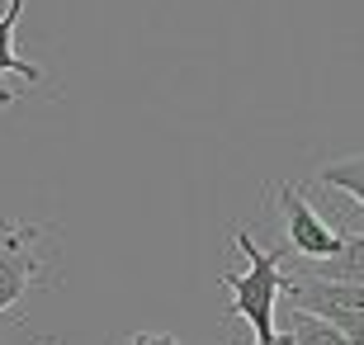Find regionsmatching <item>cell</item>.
<instances>
[{
    "instance_id": "6da1fadb",
    "label": "cell",
    "mask_w": 364,
    "mask_h": 345,
    "mask_svg": "<svg viewBox=\"0 0 364 345\" xmlns=\"http://www.w3.org/2000/svg\"><path fill=\"white\" fill-rule=\"evenodd\" d=\"M232 246L246 255V275H223L218 284H228L232 303H228V317H246L251 322V331H256V341H270L279 327H274V303H279L284 293V255H289V246H274V251H260L256 241H251V232L246 227H237L232 232Z\"/></svg>"
},
{
    "instance_id": "7a4b0ae2",
    "label": "cell",
    "mask_w": 364,
    "mask_h": 345,
    "mask_svg": "<svg viewBox=\"0 0 364 345\" xmlns=\"http://www.w3.org/2000/svg\"><path fill=\"white\" fill-rule=\"evenodd\" d=\"M279 218H284V246L298 260H331L346 246V237L312 208L298 185H279Z\"/></svg>"
},
{
    "instance_id": "3957f363",
    "label": "cell",
    "mask_w": 364,
    "mask_h": 345,
    "mask_svg": "<svg viewBox=\"0 0 364 345\" xmlns=\"http://www.w3.org/2000/svg\"><path fill=\"white\" fill-rule=\"evenodd\" d=\"M43 237L38 223H5L0 218V312L19 303L33 284H38L43 265L33 255V241Z\"/></svg>"
},
{
    "instance_id": "277c9868",
    "label": "cell",
    "mask_w": 364,
    "mask_h": 345,
    "mask_svg": "<svg viewBox=\"0 0 364 345\" xmlns=\"http://www.w3.org/2000/svg\"><path fill=\"white\" fill-rule=\"evenodd\" d=\"M19 14H24V0H10L5 14H0V109L14 105L5 76H24L28 85H38V80H43V67H33V62H24V57L14 53V24H19Z\"/></svg>"
},
{
    "instance_id": "5b68a950",
    "label": "cell",
    "mask_w": 364,
    "mask_h": 345,
    "mask_svg": "<svg viewBox=\"0 0 364 345\" xmlns=\"http://www.w3.org/2000/svg\"><path fill=\"white\" fill-rule=\"evenodd\" d=\"M303 275H317V279H346V284H364V237H346L331 260H308Z\"/></svg>"
},
{
    "instance_id": "8992f818",
    "label": "cell",
    "mask_w": 364,
    "mask_h": 345,
    "mask_svg": "<svg viewBox=\"0 0 364 345\" xmlns=\"http://www.w3.org/2000/svg\"><path fill=\"white\" fill-rule=\"evenodd\" d=\"M312 180H317V185H326V189H341V194H350V199L364 208V152L317 166V175H312Z\"/></svg>"
},
{
    "instance_id": "52a82bcc",
    "label": "cell",
    "mask_w": 364,
    "mask_h": 345,
    "mask_svg": "<svg viewBox=\"0 0 364 345\" xmlns=\"http://www.w3.org/2000/svg\"><path fill=\"white\" fill-rule=\"evenodd\" d=\"M289 327H294V345H350V336L341 331L336 322L298 312V307H294V317H289Z\"/></svg>"
},
{
    "instance_id": "ba28073f",
    "label": "cell",
    "mask_w": 364,
    "mask_h": 345,
    "mask_svg": "<svg viewBox=\"0 0 364 345\" xmlns=\"http://www.w3.org/2000/svg\"><path fill=\"white\" fill-rule=\"evenodd\" d=\"M123 345H180L176 336H166V331H137V336H128Z\"/></svg>"
},
{
    "instance_id": "9c48e42d",
    "label": "cell",
    "mask_w": 364,
    "mask_h": 345,
    "mask_svg": "<svg viewBox=\"0 0 364 345\" xmlns=\"http://www.w3.org/2000/svg\"><path fill=\"white\" fill-rule=\"evenodd\" d=\"M341 331L350 336V345H364V317H360V322H346V327H341Z\"/></svg>"
},
{
    "instance_id": "30bf717a",
    "label": "cell",
    "mask_w": 364,
    "mask_h": 345,
    "mask_svg": "<svg viewBox=\"0 0 364 345\" xmlns=\"http://www.w3.org/2000/svg\"><path fill=\"white\" fill-rule=\"evenodd\" d=\"M256 345H265V341H256Z\"/></svg>"
}]
</instances>
